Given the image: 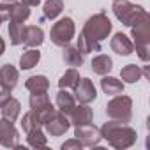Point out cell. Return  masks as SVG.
Wrapping results in <instances>:
<instances>
[{"label": "cell", "mask_w": 150, "mask_h": 150, "mask_svg": "<svg viewBox=\"0 0 150 150\" xmlns=\"http://www.w3.org/2000/svg\"><path fill=\"white\" fill-rule=\"evenodd\" d=\"M96 97H97V90H96L92 80L80 78L78 85L74 87V99L81 104H90L92 101H96Z\"/></svg>", "instance_id": "cell-9"}, {"label": "cell", "mask_w": 150, "mask_h": 150, "mask_svg": "<svg viewBox=\"0 0 150 150\" xmlns=\"http://www.w3.org/2000/svg\"><path fill=\"white\" fill-rule=\"evenodd\" d=\"M62 11H64L62 0H46L42 7V20H55L60 16Z\"/></svg>", "instance_id": "cell-21"}, {"label": "cell", "mask_w": 150, "mask_h": 150, "mask_svg": "<svg viewBox=\"0 0 150 150\" xmlns=\"http://www.w3.org/2000/svg\"><path fill=\"white\" fill-rule=\"evenodd\" d=\"M4 51H6V42H4V39L0 37V57L4 55Z\"/></svg>", "instance_id": "cell-35"}, {"label": "cell", "mask_w": 150, "mask_h": 150, "mask_svg": "<svg viewBox=\"0 0 150 150\" xmlns=\"http://www.w3.org/2000/svg\"><path fill=\"white\" fill-rule=\"evenodd\" d=\"M74 106H76V99H74L72 94L67 92V88H60L58 94H57V110L64 115H71Z\"/></svg>", "instance_id": "cell-15"}, {"label": "cell", "mask_w": 150, "mask_h": 150, "mask_svg": "<svg viewBox=\"0 0 150 150\" xmlns=\"http://www.w3.org/2000/svg\"><path fill=\"white\" fill-rule=\"evenodd\" d=\"M57 113V108H53L51 104H48L46 108H42V110H39L37 111V117H39V120H41V124L44 125L48 120H51L53 118V115Z\"/></svg>", "instance_id": "cell-31"}, {"label": "cell", "mask_w": 150, "mask_h": 150, "mask_svg": "<svg viewBox=\"0 0 150 150\" xmlns=\"http://www.w3.org/2000/svg\"><path fill=\"white\" fill-rule=\"evenodd\" d=\"M28 103H30V108H32L34 111H39V110L46 108L48 104H51V103H50V97H48L46 92H42V94H30Z\"/></svg>", "instance_id": "cell-30"}, {"label": "cell", "mask_w": 150, "mask_h": 150, "mask_svg": "<svg viewBox=\"0 0 150 150\" xmlns=\"http://www.w3.org/2000/svg\"><path fill=\"white\" fill-rule=\"evenodd\" d=\"M132 28V46L136 50V53L139 55V58L143 62H146L150 58V51H148V46H150V14H146L138 25L131 27Z\"/></svg>", "instance_id": "cell-4"}, {"label": "cell", "mask_w": 150, "mask_h": 150, "mask_svg": "<svg viewBox=\"0 0 150 150\" xmlns=\"http://www.w3.org/2000/svg\"><path fill=\"white\" fill-rule=\"evenodd\" d=\"M101 136L113 146V148H118V150H124V148H129L136 143V131L127 125V124H122V122H117V120H111V122H106L103 127H101Z\"/></svg>", "instance_id": "cell-1"}, {"label": "cell", "mask_w": 150, "mask_h": 150, "mask_svg": "<svg viewBox=\"0 0 150 150\" xmlns=\"http://www.w3.org/2000/svg\"><path fill=\"white\" fill-rule=\"evenodd\" d=\"M111 50H113L117 55L127 57V55H131V53L134 51V46H132V41H131L125 34L117 32V34L111 37Z\"/></svg>", "instance_id": "cell-12"}, {"label": "cell", "mask_w": 150, "mask_h": 150, "mask_svg": "<svg viewBox=\"0 0 150 150\" xmlns=\"http://www.w3.org/2000/svg\"><path fill=\"white\" fill-rule=\"evenodd\" d=\"M141 74H143V72H141L139 65L129 64V65L122 67V71H120V78H122L124 83H138V81L141 80Z\"/></svg>", "instance_id": "cell-23"}, {"label": "cell", "mask_w": 150, "mask_h": 150, "mask_svg": "<svg viewBox=\"0 0 150 150\" xmlns=\"http://www.w3.org/2000/svg\"><path fill=\"white\" fill-rule=\"evenodd\" d=\"M27 143L32 148H44L48 145V138L44 136L42 129H35L32 132H27Z\"/></svg>", "instance_id": "cell-29"}, {"label": "cell", "mask_w": 150, "mask_h": 150, "mask_svg": "<svg viewBox=\"0 0 150 150\" xmlns=\"http://www.w3.org/2000/svg\"><path fill=\"white\" fill-rule=\"evenodd\" d=\"M2 2H14V0H2Z\"/></svg>", "instance_id": "cell-37"}, {"label": "cell", "mask_w": 150, "mask_h": 150, "mask_svg": "<svg viewBox=\"0 0 150 150\" xmlns=\"http://www.w3.org/2000/svg\"><path fill=\"white\" fill-rule=\"evenodd\" d=\"M74 32H76V25H74L72 18L65 16V18L58 20V21L51 27V30H50V39H51V42H53L55 46L64 48V46H67V44L71 42V39L74 37Z\"/></svg>", "instance_id": "cell-6"}, {"label": "cell", "mask_w": 150, "mask_h": 150, "mask_svg": "<svg viewBox=\"0 0 150 150\" xmlns=\"http://www.w3.org/2000/svg\"><path fill=\"white\" fill-rule=\"evenodd\" d=\"M0 111H2V117L11 120V122H16V118L20 117V111H21V104L18 99L14 97H9V101L0 108Z\"/></svg>", "instance_id": "cell-22"}, {"label": "cell", "mask_w": 150, "mask_h": 150, "mask_svg": "<svg viewBox=\"0 0 150 150\" xmlns=\"http://www.w3.org/2000/svg\"><path fill=\"white\" fill-rule=\"evenodd\" d=\"M23 30L25 25L18 23V21H9V41L13 46H18L23 42Z\"/></svg>", "instance_id": "cell-28"}, {"label": "cell", "mask_w": 150, "mask_h": 150, "mask_svg": "<svg viewBox=\"0 0 150 150\" xmlns=\"http://www.w3.org/2000/svg\"><path fill=\"white\" fill-rule=\"evenodd\" d=\"M78 81H80V72H78V69L71 67V69H67L62 76H60L58 87L60 88H74V87L78 85Z\"/></svg>", "instance_id": "cell-24"}, {"label": "cell", "mask_w": 150, "mask_h": 150, "mask_svg": "<svg viewBox=\"0 0 150 150\" xmlns=\"http://www.w3.org/2000/svg\"><path fill=\"white\" fill-rule=\"evenodd\" d=\"M92 118H94V111H92V108H90L88 104H81V103H80V106H78V104L74 106L72 113L69 115V120H71L72 125L88 124V122H92Z\"/></svg>", "instance_id": "cell-13"}, {"label": "cell", "mask_w": 150, "mask_h": 150, "mask_svg": "<svg viewBox=\"0 0 150 150\" xmlns=\"http://www.w3.org/2000/svg\"><path fill=\"white\" fill-rule=\"evenodd\" d=\"M106 115L111 120L127 124L132 118V99L129 96H115L108 104H106Z\"/></svg>", "instance_id": "cell-5"}, {"label": "cell", "mask_w": 150, "mask_h": 150, "mask_svg": "<svg viewBox=\"0 0 150 150\" xmlns=\"http://www.w3.org/2000/svg\"><path fill=\"white\" fill-rule=\"evenodd\" d=\"M21 4H25L28 7H37L41 4V0H21Z\"/></svg>", "instance_id": "cell-34"}, {"label": "cell", "mask_w": 150, "mask_h": 150, "mask_svg": "<svg viewBox=\"0 0 150 150\" xmlns=\"http://www.w3.org/2000/svg\"><path fill=\"white\" fill-rule=\"evenodd\" d=\"M30 16V9L28 6L21 4V2H13L9 4V21H18V23H23L27 21Z\"/></svg>", "instance_id": "cell-18"}, {"label": "cell", "mask_w": 150, "mask_h": 150, "mask_svg": "<svg viewBox=\"0 0 150 150\" xmlns=\"http://www.w3.org/2000/svg\"><path fill=\"white\" fill-rule=\"evenodd\" d=\"M44 127H46V132H48V134H51V136H62V134H65L67 129L71 127V120H69L67 115H64V113H60V111L57 110V113L53 115V118L48 120V122L44 124Z\"/></svg>", "instance_id": "cell-10"}, {"label": "cell", "mask_w": 150, "mask_h": 150, "mask_svg": "<svg viewBox=\"0 0 150 150\" xmlns=\"http://www.w3.org/2000/svg\"><path fill=\"white\" fill-rule=\"evenodd\" d=\"M0 145L6 148H16L20 145V134L14 124L7 118H0Z\"/></svg>", "instance_id": "cell-8"}, {"label": "cell", "mask_w": 150, "mask_h": 150, "mask_svg": "<svg viewBox=\"0 0 150 150\" xmlns=\"http://www.w3.org/2000/svg\"><path fill=\"white\" fill-rule=\"evenodd\" d=\"M41 127H42V124H41V120L37 117V111L30 110V111H27L23 115V118H21V129L25 132H32L35 129H41Z\"/></svg>", "instance_id": "cell-26"}, {"label": "cell", "mask_w": 150, "mask_h": 150, "mask_svg": "<svg viewBox=\"0 0 150 150\" xmlns=\"http://www.w3.org/2000/svg\"><path fill=\"white\" fill-rule=\"evenodd\" d=\"M25 87L28 92L32 94H42V92H48L50 88V80L42 74H37V76H30L27 81H25Z\"/></svg>", "instance_id": "cell-16"}, {"label": "cell", "mask_w": 150, "mask_h": 150, "mask_svg": "<svg viewBox=\"0 0 150 150\" xmlns=\"http://www.w3.org/2000/svg\"><path fill=\"white\" fill-rule=\"evenodd\" d=\"M44 41V32L41 27L37 25H30V27H25L23 30V44L28 46V48H37L41 46Z\"/></svg>", "instance_id": "cell-14"}, {"label": "cell", "mask_w": 150, "mask_h": 150, "mask_svg": "<svg viewBox=\"0 0 150 150\" xmlns=\"http://www.w3.org/2000/svg\"><path fill=\"white\" fill-rule=\"evenodd\" d=\"M2 23H4V20H2V18H0V25H2Z\"/></svg>", "instance_id": "cell-38"}, {"label": "cell", "mask_w": 150, "mask_h": 150, "mask_svg": "<svg viewBox=\"0 0 150 150\" xmlns=\"http://www.w3.org/2000/svg\"><path fill=\"white\" fill-rule=\"evenodd\" d=\"M9 97H11V92H9V90H6V88L0 90V108H2V106L9 101Z\"/></svg>", "instance_id": "cell-33"}, {"label": "cell", "mask_w": 150, "mask_h": 150, "mask_svg": "<svg viewBox=\"0 0 150 150\" xmlns=\"http://www.w3.org/2000/svg\"><path fill=\"white\" fill-rule=\"evenodd\" d=\"M18 80H20V74H18V69L11 64H4L0 67V85L6 90H14V87L18 85Z\"/></svg>", "instance_id": "cell-11"}, {"label": "cell", "mask_w": 150, "mask_h": 150, "mask_svg": "<svg viewBox=\"0 0 150 150\" xmlns=\"http://www.w3.org/2000/svg\"><path fill=\"white\" fill-rule=\"evenodd\" d=\"M83 145L74 138V139H69V141H65L64 145H62V150H71V148H81Z\"/></svg>", "instance_id": "cell-32"}, {"label": "cell", "mask_w": 150, "mask_h": 150, "mask_svg": "<svg viewBox=\"0 0 150 150\" xmlns=\"http://www.w3.org/2000/svg\"><path fill=\"white\" fill-rule=\"evenodd\" d=\"M74 138H76L83 146H96L103 139L101 129L96 127L92 122L81 124V125H74Z\"/></svg>", "instance_id": "cell-7"}, {"label": "cell", "mask_w": 150, "mask_h": 150, "mask_svg": "<svg viewBox=\"0 0 150 150\" xmlns=\"http://www.w3.org/2000/svg\"><path fill=\"white\" fill-rule=\"evenodd\" d=\"M62 58L67 65H72V67H81L83 65V53L76 46H69V44L64 46Z\"/></svg>", "instance_id": "cell-17"}, {"label": "cell", "mask_w": 150, "mask_h": 150, "mask_svg": "<svg viewBox=\"0 0 150 150\" xmlns=\"http://www.w3.org/2000/svg\"><path fill=\"white\" fill-rule=\"evenodd\" d=\"M141 72H143V74H145V76L148 78V76H150V69H148V65H146V67H145V69H143Z\"/></svg>", "instance_id": "cell-36"}, {"label": "cell", "mask_w": 150, "mask_h": 150, "mask_svg": "<svg viewBox=\"0 0 150 150\" xmlns=\"http://www.w3.org/2000/svg\"><path fill=\"white\" fill-rule=\"evenodd\" d=\"M39 60H41V51H37L35 48H30L20 57V67L25 69V71L32 69V67H35L39 64Z\"/></svg>", "instance_id": "cell-25"}, {"label": "cell", "mask_w": 150, "mask_h": 150, "mask_svg": "<svg viewBox=\"0 0 150 150\" xmlns=\"http://www.w3.org/2000/svg\"><path fill=\"white\" fill-rule=\"evenodd\" d=\"M113 14L117 16L118 21L125 27H134L138 25L148 13L141 6H134L129 0H113Z\"/></svg>", "instance_id": "cell-2"}, {"label": "cell", "mask_w": 150, "mask_h": 150, "mask_svg": "<svg viewBox=\"0 0 150 150\" xmlns=\"http://www.w3.org/2000/svg\"><path fill=\"white\" fill-rule=\"evenodd\" d=\"M111 69H113V60L108 55H97V57H94V60H92V71L96 74L104 76V74H108Z\"/></svg>", "instance_id": "cell-20"}, {"label": "cell", "mask_w": 150, "mask_h": 150, "mask_svg": "<svg viewBox=\"0 0 150 150\" xmlns=\"http://www.w3.org/2000/svg\"><path fill=\"white\" fill-rule=\"evenodd\" d=\"M111 28H113V23L110 21L108 14L104 11H101V13L90 16L85 21V27H83L81 34H85L87 37H90L96 42H101L111 34Z\"/></svg>", "instance_id": "cell-3"}, {"label": "cell", "mask_w": 150, "mask_h": 150, "mask_svg": "<svg viewBox=\"0 0 150 150\" xmlns=\"http://www.w3.org/2000/svg\"><path fill=\"white\" fill-rule=\"evenodd\" d=\"M83 55H88V53H92V51H101V42H96V41H92L90 37H87L85 34H80V37H78V46H76Z\"/></svg>", "instance_id": "cell-27"}, {"label": "cell", "mask_w": 150, "mask_h": 150, "mask_svg": "<svg viewBox=\"0 0 150 150\" xmlns=\"http://www.w3.org/2000/svg\"><path fill=\"white\" fill-rule=\"evenodd\" d=\"M101 88L108 96H118V94H124V81L104 74V78L101 80Z\"/></svg>", "instance_id": "cell-19"}]
</instances>
